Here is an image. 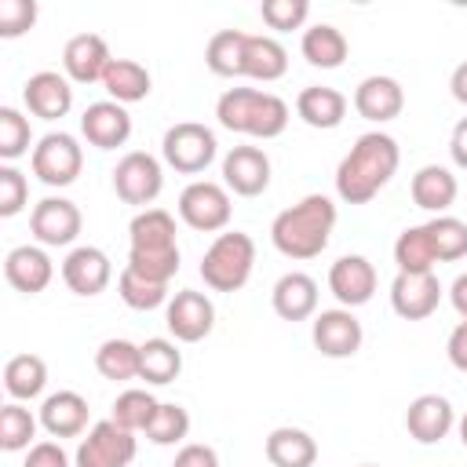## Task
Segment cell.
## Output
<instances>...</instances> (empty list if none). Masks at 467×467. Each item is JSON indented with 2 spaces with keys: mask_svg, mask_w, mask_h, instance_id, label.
<instances>
[{
  "mask_svg": "<svg viewBox=\"0 0 467 467\" xmlns=\"http://www.w3.org/2000/svg\"><path fill=\"white\" fill-rule=\"evenodd\" d=\"M109 62H113V55H109V47H106V40H102L99 33H77V36H69L66 47H62V69H66V77L77 80V84H95V80H102Z\"/></svg>",
  "mask_w": 467,
  "mask_h": 467,
  "instance_id": "19",
  "label": "cell"
},
{
  "mask_svg": "<svg viewBox=\"0 0 467 467\" xmlns=\"http://www.w3.org/2000/svg\"><path fill=\"white\" fill-rule=\"evenodd\" d=\"M310 339H314V347H317L325 358H354V354L361 350L365 328H361V321L354 317V310L336 306V310L314 314Z\"/></svg>",
  "mask_w": 467,
  "mask_h": 467,
  "instance_id": "12",
  "label": "cell"
},
{
  "mask_svg": "<svg viewBox=\"0 0 467 467\" xmlns=\"http://www.w3.org/2000/svg\"><path fill=\"white\" fill-rule=\"evenodd\" d=\"M84 226V215L73 201L66 197H44L33 204V215H29V230L33 237L44 244V248H66L77 241Z\"/></svg>",
  "mask_w": 467,
  "mask_h": 467,
  "instance_id": "11",
  "label": "cell"
},
{
  "mask_svg": "<svg viewBox=\"0 0 467 467\" xmlns=\"http://www.w3.org/2000/svg\"><path fill=\"white\" fill-rule=\"evenodd\" d=\"M288 69V51L274 36H252L244 40V77L252 80H281Z\"/></svg>",
  "mask_w": 467,
  "mask_h": 467,
  "instance_id": "30",
  "label": "cell"
},
{
  "mask_svg": "<svg viewBox=\"0 0 467 467\" xmlns=\"http://www.w3.org/2000/svg\"><path fill=\"white\" fill-rule=\"evenodd\" d=\"M452 427H456V409H452L449 398H441V394H420V398L409 401L405 431H409L412 441L438 445Z\"/></svg>",
  "mask_w": 467,
  "mask_h": 467,
  "instance_id": "16",
  "label": "cell"
},
{
  "mask_svg": "<svg viewBox=\"0 0 467 467\" xmlns=\"http://www.w3.org/2000/svg\"><path fill=\"white\" fill-rule=\"evenodd\" d=\"M230 193L226 186L212 182V179H193L182 193H179V219L190 226V230H201V234H215V230H226L230 223Z\"/></svg>",
  "mask_w": 467,
  "mask_h": 467,
  "instance_id": "7",
  "label": "cell"
},
{
  "mask_svg": "<svg viewBox=\"0 0 467 467\" xmlns=\"http://www.w3.org/2000/svg\"><path fill=\"white\" fill-rule=\"evenodd\" d=\"M328 292L339 299V306L354 310L365 306L376 292V266L365 255H343L328 266Z\"/></svg>",
  "mask_w": 467,
  "mask_h": 467,
  "instance_id": "18",
  "label": "cell"
},
{
  "mask_svg": "<svg viewBox=\"0 0 467 467\" xmlns=\"http://www.w3.org/2000/svg\"><path fill=\"white\" fill-rule=\"evenodd\" d=\"M296 113L303 124L310 128H339L343 117H347V95L336 91V88H325V84H314V88H303L296 95Z\"/></svg>",
  "mask_w": 467,
  "mask_h": 467,
  "instance_id": "26",
  "label": "cell"
},
{
  "mask_svg": "<svg viewBox=\"0 0 467 467\" xmlns=\"http://www.w3.org/2000/svg\"><path fill=\"white\" fill-rule=\"evenodd\" d=\"M215 117L226 131L252 139H277L288 128V102L259 88H230L215 102Z\"/></svg>",
  "mask_w": 467,
  "mask_h": 467,
  "instance_id": "4",
  "label": "cell"
},
{
  "mask_svg": "<svg viewBox=\"0 0 467 467\" xmlns=\"http://www.w3.org/2000/svg\"><path fill=\"white\" fill-rule=\"evenodd\" d=\"M449 153H452V164L456 168H467V117L456 120V128L449 135Z\"/></svg>",
  "mask_w": 467,
  "mask_h": 467,
  "instance_id": "49",
  "label": "cell"
},
{
  "mask_svg": "<svg viewBox=\"0 0 467 467\" xmlns=\"http://www.w3.org/2000/svg\"><path fill=\"white\" fill-rule=\"evenodd\" d=\"M109 277H113V263L95 244H77L62 259V281L73 296H99V292H106Z\"/></svg>",
  "mask_w": 467,
  "mask_h": 467,
  "instance_id": "14",
  "label": "cell"
},
{
  "mask_svg": "<svg viewBox=\"0 0 467 467\" xmlns=\"http://www.w3.org/2000/svg\"><path fill=\"white\" fill-rule=\"evenodd\" d=\"M33 22H36V4L33 0H4L0 4V36L4 40L22 36L26 29H33Z\"/></svg>",
  "mask_w": 467,
  "mask_h": 467,
  "instance_id": "45",
  "label": "cell"
},
{
  "mask_svg": "<svg viewBox=\"0 0 467 467\" xmlns=\"http://www.w3.org/2000/svg\"><path fill=\"white\" fill-rule=\"evenodd\" d=\"M29 142H33L29 120L15 106H0V157L11 164L22 153H29Z\"/></svg>",
  "mask_w": 467,
  "mask_h": 467,
  "instance_id": "42",
  "label": "cell"
},
{
  "mask_svg": "<svg viewBox=\"0 0 467 467\" xmlns=\"http://www.w3.org/2000/svg\"><path fill=\"white\" fill-rule=\"evenodd\" d=\"M135 434L113 420H99L77 445V467H128L135 460Z\"/></svg>",
  "mask_w": 467,
  "mask_h": 467,
  "instance_id": "10",
  "label": "cell"
},
{
  "mask_svg": "<svg viewBox=\"0 0 467 467\" xmlns=\"http://www.w3.org/2000/svg\"><path fill=\"white\" fill-rule=\"evenodd\" d=\"M113 190H117V197L124 204H139V208L153 204L161 197V190H164L161 161L153 153H146V150L124 153L117 161V168H113Z\"/></svg>",
  "mask_w": 467,
  "mask_h": 467,
  "instance_id": "9",
  "label": "cell"
},
{
  "mask_svg": "<svg viewBox=\"0 0 467 467\" xmlns=\"http://www.w3.org/2000/svg\"><path fill=\"white\" fill-rule=\"evenodd\" d=\"M117 292H120V299H124V306H131V310H157L161 303H168V285H161V281H146V277H139L135 270H120V277H117Z\"/></svg>",
  "mask_w": 467,
  "mask_h": 467,
  "instance_id": "40",
  "label": "cell"
},
{
  "mask_svg": "<svg viewBox=\"0 0 467 467\" xmlns=\"http://www.w3.org/2000/svg\"><path fill=\"white\" fill-rule=\"evenodd\" d=\"M102 88L109 91L113 102H142L150 95V69L135 58H113L106 66V77H102Z\"/></svg>",
  "mask_w": 467,
  "mask_h": 467,
  "instance_id": "31",
  "label": "cell"
},
{
  "mask_svg": "<svg viewBox=\"0 0 467 467\" xmlns=\"http://www.w3.org/2000/svg\"><path fill=\"white\" fill-rule=\"evenodd\" d=\"M449 88H452V99L467 106V62H460V66L452 69V80H449Z\"/></svg>",
  "mask_w": 467,
  "mask_h": 467,
  "instance_id": "51",
  "label": "cell"
},
{
  "mask_svg": "<svg viewBox=\"0 0 467 467\" xmlns=\"http://www.w3.org/2000/svg\"><path fill=\"white\" fill-rule=\"evenodd\" d=\"M128 270L146 281L168 285L179 274V244H175V219L164 208H142L128 226Z\"/></svg>",
  "mask_w": 467,
  "mask_h": 467,
  "instance_id": "3",
  "label": "cell"
},
{
  "mask_svg": "<svg viewBox=\"0 0 467 467\" xmlns=\"http://www.w3.org/2000/svg\"><path fill=\"white\" fill-rule=\"evenodd\" d=\"M33 175L44 186H69L84 168V150L69 131H51L33 146Z\"/></svg>",
  "mask_w": 467,
  "mask_h": 467,
  "instance_id": "8",
  "label": "cell"
},
{
  "mask_svg": "<svg viewBox=\"0 0 467 467\" xmlns=\"http://www.w3.org/2000/svg\"><path fill=\"white\" fill-rule=\"evenodd\" d=\"M244 40L248 33L241 29H219L204 47L208 69L215 77H244Z\"/></svg>",
  "mask_w": 467,
  "mask_h": 467,
  "instance_id": "35",
  "label": "cell"
},
{
  "mask_svg": "<svg viewBox=\"0 0 467 467\" xmlns=\"http://www.w3.org/2000/svg\"><path fill=\"white\" fill-rule=\"evenodd\" d=\"M157 409H161V401L150 394V390H142V387H128V390H120L117 394V401H113V423H120L124 431H146L150 427V420L157 416Z\"/></svg>",
  "mask_w": 467,
  "mask_h": 467,
  "instance_id": "37",
  "label": "cell"
},
{
  "mask_svg": "<svg viewBox=\"0 0 467 467\" xmlns=\"http://www.w3.org/2000/svg\"><path fill=\"white\" fill-rule=\"evenodd\" d=\"M252 266H255V241L241 230H226L208 244L201 259V277L212 292H237L248 285Z\"/></svg>",
  "mask_w": 467,
  "mask_h": 467,
  "instance_id": "5",
  "label": "cell"
},
{
  "mask_svg": "<svg viewBox=\"0 0 467 467\" xmlns=\"http://www.w3.org/2000/svg\"><path fill=\"white\" fill-rule=\"evenodd\" d=\"M36 438V416L29 409H22L18 401L0 409V449L4 452H18V449H33L29 441Z\"/></svg>",
  "mask_w": 467,
  "mask_h": 467,
  "instance_id": "39",
  "label": "cell"
},
{
  "mask_svg": "<svg viewBox=\"0 0 467 467\" xmlns=\"http://www.w3.org/2000/svg\"><path fill=\"white\" fill-rule=\"evenodd\" d=\"M171 467H219V452L212 445H201V441H190L175 452Z\"/></svg>",
  "mask_w": 467,
  "mask_h": 467,
  "instance_id": "47",
  "label": "cell"
},
{
  "mask_svg": "<svg viewBox=\"0 0 467 467\" xmlns=\"http://www.w3.org/2000/svg\"><path fill=\"white\" fill-rule=\"evenodd\" d=\"M427 234H431V244H434V255L438 263H456L467 255V223L456 219V215H434L427 223Z\"/></svg>",
  "mask_w": 467,
  "mask_h": 467,
  "instance_id": "38",
  "label": "cell"
},
{
  "mask_svg": "<svg viewBox=\"0 0 467 467\" xmlns=\"http://www.w3.org/2000/svg\"><path fill=\"white\" fill-rule=\"evenodd\" d=\"M409 190H412L416 208L434 212V215H445V212L452 208L456 193H460L456 175H452L449 168H441V164H423V168L412 175V186H409Z\"/></svg>",
  "mask_w": 467,
  "mask_h": 467,
  "instance_id": "27",
  "label": "cell"
},
{
  "mask_svg": "<svg viewBox=\"0 0 467 467\" xmlns=\"http://www.w3.org/2000/svg\"><path fill=\"white\" fill-rule=\"evenodd\" d=\"M449 303H452V310L460 314V321H467V274H460V277L452 281V288H449Z\"/></svg>",
  "mask_w": 467,
  "mask_h": 467,
  "instance_id": "50",
  "label": "cell"
},
{
  "mask_svg": "<svg viewBox=\"0 0 467 467\" xmlns=\"http://www.w3.org/2000/svg\"><path fill=\"white\" fill-rule=\"evenodd\" d=\"M274 314L285 321H306L317 314V281L303 270H292L285 277H277L274 292H270Z\"/></svg>",
  "mask_w": 467,
  "mask_h": 467,
  "instance_id": "24",
  "label": "cell"
},
{
  "mask_svg": "<svg viewBox=\"0 0 467 467\" xmlns=\"http://www.w3.org/2000/svg\"><path fill=\"white\" fill-rule=\"evenodd\" d=\"M354 109L372 124H387L405 109V91L394 77L372 73L354 88Z\"/></svg>",
  "mask_w": 467,
  "mask_h": 467,
  "instance_id": "22",
  "label": "cell"
},
{
  "mask_svg": "<svg viewBox=\"0 0 467 467\" xmlns=\"http://www.w3.org/2000/svg\"><path fill=\"white\" fill-rule=\"evenodd\" d=\"M22 99L29 106L33 117L40 120H58L73 109V88H69V77L55 73V69H40L26 80L22 88Z\"/></svg>",
  "mask_w": 467,
  "mask_h": 467,
  "instance_id": "20",
  "label": "cell"
},
{
  "mask_svg": "<svg viewBox=\"0 0 467 467\" xmlns=\"http://www.w3.org/2000/svg\"><path fill=\"white\" fill-rule=\"evenodd\" d=\"M22 467H69V456L58 441H36L29 452H26V463Z\"/></svg>",
  "mask_w": 467,
  "mask_h": 467,
  "instance_id": "46",
  "label": "cell"
},
{
  "mask_svg": "<svg viewBox=\"0 0 467 467\" xmlns=\"http://www.w3.org/2000/svg\"><path fill=\"white\" fill-rule=\"evenodd\" d=\"M361 467H376V463H361Z\"/></svg>",
  "mask_w": 467,
  "mask_h": 467,
  "instance_id": "53",
  "label": "cell"
},
{
  "mask_svg": "<svg viewBox=\"0 0 467 467\" xmlns=\"http://www.w3.org/2000/svg\"><path fill=\"white\" fill-rule=\"evenodd\" d=\"M266 460L274 467H314L317 441L303 427H274L266 434Z\"/></svg>",
  "mask_w": 467,
  "mask_h": 467,
  "instance_id": "28",
  "label": "cell"
},
{
  "mask_svg": "<svg viewBox=\"0 0 467 467\" xmlns=\"http://www.w3.org/2000/svg\"><path fill=\"white\" fill-rule=\"evenodd\" d=\"M336 226V204L325 193H306L292 208L277 212L270 223V241L288 259H314L328 248Z\"/></svg>",
  "mask_w": 467,
  "mask_h": 467,
  "instance_id": "2",
  "label": "cell"
},
{
  "mask_svg": "<svg viewBox=\"0 0 467 467\" xmlns=\"http://www.w3.org/2000/svg\"><path fill=\"white\" fill-rule=\"evenodd\" d=\"M445 350H449V361H452V368L467 372V321H460V325L449 332V343H445Z\"/></svg>",
  "mask_w": 467,
  "mask_h": 467,
  "instance_id": "48",
  "label": "cell"
},
{
  "mask_svg": "<svg viewBox=\"0 0 467 467\" xmlns=\"http://www.w3.org/2000/svg\"><path fill=\"white\" fill-rule=\"evenodd\" d=\"M299 51H303V58H306L310 66H317V69H339V66L347 62L350 44H347L343 29H336V26H328V22H317V26H310V29L303 33Z\"/></svg>",
  "mask_w": 467,
  "mask_h": 467,
  "instance_id": "29",
  "label": "cell"
},
{
  "mask_svg": "<svg viewBox=\"0 0 467 467\" xmlns=\"http://www.w3.org/2000/svg\"><path fill=\"white\" fill-rule=\"evenodd\" d=\"M161 153H164V164L182 171V175H197L204 171L215 153H219V142H215V131L197 124V120H179L164 131L161 139Z\"/></svg>",
  "mask_w": 467,
  "mask_h": 467,
  "instance_id": "6",
  "label": "cell"
},
{
  "mask_svg": "<svg viewBox=\"0 0 467 467\" xmlns=\"http://www.w3.org/2000/svg\"><path fill=\"white\" fill-rule=\"evenodd\" d=\"M441 303V285H438V274H398L390 281V306L398 317L405 321H423L438 310Z\"/></svg>",
  "mask_w": 467,
  "mask_h": 467,
  "instance_id": "15",
  "label": "cell"
},
{
  "mask_svg": "<svg viewBox=\"0 0 467 467\" xmlns=\"http://www.w3.org/2000/svg\"><path fill=\"white\" fill-rule=\"evenodd\" d=\"M95 368L99 376L113 379V383H124V379H139V347L131 339H106L99 350H95Z\"/></svg>",
  "mask_w": 467,
  "mask_h": 467,
  "instance_id": "36",
  "label": "cell"
},
{
  "mask_svg": "<svg viewBox=\"0 0 467 467\" xmlns=\"http://www.w3.org/2000/svg\"><path fill=\"white\" fill-rule=\"evenodd\" d=\"M47 383V365L36 354H15L4 365V387L15 401H33Z\"/></svg>",
  "mask_w": 467,
  "mask_h": 467,
  "instance_id": "34",
  "label": "cell"
},
{
  "mask_svg": "<svg viewBox=\"0 0 467 467\" xmlns=\"http://www.w3.org/2000/svg\"><path fill=\"white\" fill-rule=\"evenodd\" d=\"M186 434H190V412H186L182 405H175V401H161L157 416H153L150 427H146V438H150L153 445H175V441H182Z\"/></svg>",
  "mask_w": 467,
  "mask_h": 467,
  "instance_id": "41",
  "label": "cell"
},
{
  "mask_svg": "<svg viewBox=\"0 0 467 467\" xmlns=\"http://www.w3.org/2000/svg\"><path fill=\"white\" fill-rule=\"evenodd\" d=\"M182 372V350L171 339H146L139 343V379L164 387Z\"/></svg>",
  "mask_w": 467,
  "mask_h": 467,
  "instance_id": "32",
  "label": "cell"
},
{
  "mask_svg": "<svg viewBox=\"0 0 467 467\" xmlns=\"http://www.w3.org/2000/svg\"><path fill=\"white\" fill-rule=\"evenodd\" d=\"M80 131H84V139H88L91 146H99V150H117V146H124L128 135H131V117H128V109H124L120 102H113V99L91 102V106L84 109V117H80Z\"/></svg>",
  "mask_w": 467,
  "mask_h": 467,
  "instance_id": "23",
  "label": "cell"
},
{
  "mask_svg": "<svg viewBox=\"0 0 467 467\" xmlns=\"http://www.w3.org/2000/svg\"><path fill=\"white\" fill-rule=\"evenodd\" d=\"M223 182L237 197H259L270 186V157L259 146H234L223 157Z\"/></svg>",
  "mask_w": 467,
  "mask_h": 467,
  "instance_id": "17",
  "label": "cell"
},
{
  "mask_svg": "<svg viewBox=\"0 0 467 467\" xmlns=\"http://www.w3.org/2000/svg\"><path fill=\"white\" fill-rule=\"evenodd\" d=\"M40 427L51 438H77L88 427V401L77 390H55L40 405Z\"/></svg>",
  "mask_w": 467,
  "mask_h": 467,
  "instance_id": "25",
  "label": "cell"
},
{
  "mask_svg": "<svg viewBox=\"0 0 467 467\" xmlns=\"http://www.w3.org/2000/svg\"><path fill=\"white\" fill-rule=\"evenodd\" d=\"M259 15L270 29L277 33H288V29H299L310 15V4L306 0H263L259 4Z\"/></svg>",
  "mask_w": 467,
  "mask_h": 467,
  "instance_id": "43",
  "label": "cell"
},
{
  "mask_svg": "<svg viewBox=\"0 0 467 467\" xmlns=\"http://www.w3.org/2000/svg\"><path fill=\"white\" fill-rule=\"evenodd\" d=\"M4 277H7L11 288H18L26 296H36V292H44L51 285L55 263L40 244H18L4 259Z\"/></svg>",
  "mask_w": 467,
  "mask_h": 467,
  "instance_id": "21",
  "label": "cell"
},
{
  "mask_svg": "<svg viewBox=\"0 0 467 467\" xmlns=\"http://www.w3.org/2000/svg\"><path fill=\"white\" fill-rule=\"evenodd\" d=\"M164 321H168V332L179 343H201L215 325V306H212V299L204 292L182 288V292H175L168 299Z\"/></svg>",
  "mask_w": 467,
  "mask_h": 467,
  "instance_id": "13",
  "label": "cell"
},
{
  "mask_svg": "<svg viewBox=\"0 0 467 467\" xmlns=\"http://www.w3.org/2000/svg\"><path fill=\"white\" fill-rule=\"evenodd\" d=\"M394 263H398V274H431L438 255H434V244H431V234H427V223L423 226H405L394 241Z\"/></svg>",
  "mask_w": 467,
  "mask_h": 467,
  "instance_id": "33",
  "label": "cell"
},
{
  "mask_svg": "<svg viewBox=\"0 0 467 467\" xmlns=\"http://www.w3.org/2000/svg\"><path fill=\"white\" fill-rule=\"evenodd\" d=\"M456 427H460V441H463V449H467V412L460 416V423H456Z\"/></svg>",
  "mask_w": 467,
  "mask_h": 467,
  "instance_id": "52",
  "label": "cell"
},
{
  "mask_svg": "<svg viewBox=\"0 0 467 467\" xmlns=\"http://www.w3.org/2000/svg\"><path fill=\"white\" fill-rule=\"evenodd\" d=\"M401 150L387 131H365L336 168V193L347 204H368L398 171Z\"/></svg>",
  "mask_w": 467,
  "mask_h": 467,
  "instance_id": "1",
  "label": "cell"
},
{
  "mask_svg": "<svg viewBox=\"0 0 467 467\" xmlns=\"http://www.w3.org/2000/svg\"><path fill=\"white\" fill-rule=\"evenodd\" d=\"M26 201H29V182H26V175H22L15 164H4V168H0V215H4V219L18 215V212L26 208Z\"/></svg>",
  "mask_w": 467,
  "mask_h": 467,
  "instance_id": "44",
  "label": "cell"
}]
</instances>
